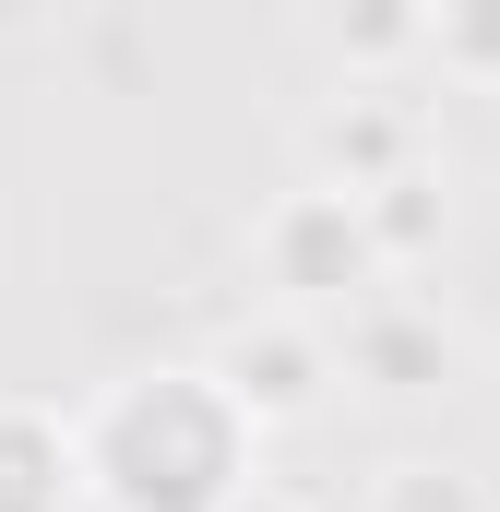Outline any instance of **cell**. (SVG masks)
Masks as SVG:
<instances>
[{
    "label": "cell",
    "instance_id": "obj_10",
    "mask_svg": "<svg viewBox=\"0 0 500 512\" xmlns=\"http://www.w3.org/2000/svg\"><path fill=\"white\" fill-rule=\"evenodd\" d=\"M381 512H489V489L465 465H393L381 477Z\"/></svg>",
    "mask_w": 500,
    "mask_h": 512
},
{
    "label": "cell",
    "instance_id": "obj_2",
    "mask_svg": "<svg viewBox=\"0 0 500 512\" xmlns=\"http://www.w3.org/2000/svg\"><path fill=\"white\" fill-rule=\"evenodd\" d=\"M250 262H262V286H274V310H298V322H358L370 298H393V262L370 239V203L358 191H322V179H298V191H274L262 203V227H250Z\"/></svg>",
    "mask_w": 500,
    "mask_h": 512
},
{
    "label": "cell",
    "instance_id": "obj_3",
    "mask_svg": "<svg viewBox=\"0 0 500 512\" xmlns=\"http://www.w3.org/2000/svg\"><path fill=\"white\" fill-rule=\"evenodd\" d=\"M203 370L239 393V417H250V429H298V417L334 393V334L262 298V310H239V322L203 346Z\"/></svg>",
    "mask_w": 500,
    "mask_h": 512
},
{
    "label": "cell",
    "instance_id": "obj_1",
    "mask_svg": "<svg viewBox=\"0 0 500 512\" xmlns=\"http://www.w3.org/2000/svg\"><path fill=\"white\" fill-rule=\"evenodd\" d=\"M84 489L96 512H239L262 489V429L239 417V393L203 358L131 370L108 382L84 417Z\"/></svg>",
    "mask_w": 500,
    "mask_h": 512
},
{
    "label": "cell",
    "instance_id": "obj_4",
    "mask_svg": "<svg viewBox=\"0 0 500 512\" xmlns=\"http://www.w3.org/2000/svg\"><path fill=\"white\" fill-rule=\"evenodd\" d=\"M298 155H310L322 191H358V203H370L405 167H429V131H417V96H405V84H346L334 108H310Z\"/></svg>",
    "mask_w": 500,
    "mask_h": 512
},
{
    "label": "cell",
    "instance_id": "obj_8",
    "mask_svg": "<svg viewBox=\"0 0 500 512\" xmlns=\"http://www.w3.org/2000/svg\"><path fill=\"white\" fill-rule=\"evenodd\" d=\"M370 239H381L393 274L441 262V239H453V191H441V167H405L393 191H370Z\"/></svg>",
    "mask_w": 500,
    "mask_h": 512
},
{
    "label": "cell",
    "instance_id": "obj_11",
    "mask_svg": "<svg viewBox=\"0 0 500 512\" xmlns=\"http://www.w3.org/2000/svg\"><path fill=\"white\" fill-rule=\"evenodd\" d=\"M239 512H310V501H298V489H274V477H262V489H250Z\"/></svg>",
    "mask_w": 500,
    "mask_h": 512
},
{
    "label": "cell",
    "instance_id": "obj_9",
    "mask_svg": "<svg viewBox=\"0 0 500 512\" xmlns=\"http://www.w3.org/2000/svg\"><path fill=\"white\" fill-rule=\"evenodd\" d=\"M429 72L441 84H500V0H441L429 12Z\"/></svg>",
    "mask_w": 500,
    "mask_h": 512
},
{
    "label": "cell",
    "instance_id": "obj_5",
    "mask_svg": "<svg viewBox=\"0 0 500 512\" xmlns=\"http://www.w3.org/2000/svg\"><path fill=\"white\" fill-rule=\"evenodd\" d=\"M334 370L346 382H370L381 405H417V393H441L453 382V322L429 310V298H370L358 322H334Z\"/></svg>",
    "mask_w": 500,
    "mask_h": 512
},
{
    "label": "cell",
    "instance_id": "obj_6",
    "mask_svg": "<svg viewBox=\"0 0 500 512\" xmlns=\"http://www.w3.org/2000/svg\"><path fill=\"white\" fill-rule=\"evenodd\" d=\"M84 429L48 405H0V512H84Z\"/></svg>",
    "mask_w": 500,
    "mask_h": 512
},
{
    "label": "cell",
    "instance_id": "obj_7",
    "mask_svg": "<svg viewBox=\"0 0 500 512\" xmlns=\"http://www.w3.org/2000/svg\"><path fill=\"white\" fill-rule=\"evenodd\" d=\"M322 48L346 60V84H393L405 60H429V12L370 0V12H322Z\"/></svg>",
    "mask_w": 500,
    "mask_h": 512
}]
</instances>
